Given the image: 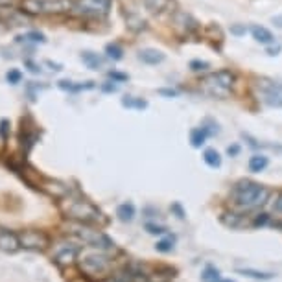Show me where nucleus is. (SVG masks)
Wrapping results in <instances>:
<instances>
[{
	"label": "nucleus",
	"instance_id": "4",
	"mask_svg": "<svg viewBox=\"0 0 282 282\" xmlns=\"http://www.w3.org/2000/svg\"><path fill=\"white\" fill-rule=\"evenodd\" d=\"M65 214L78 223H98L101 219L98 207H94L87 199H70L65 207Z\"/></svg>",
	"mask_w": 282,
	"mask_h": 282
},
{
	"label": "nucleus",
	"instance_id": "35",
	"mask_svg": "<svg viewBox=\"0 0 282 282\" xmlns=\"http://www.w3.org/2000/svg\"><path fill=\"white\" fill-rule=\"evenodd\" d=\"M159 94L168 96V98H174V96H177V91H175V89H160Z\"/></svg>",
	"mask_w": 282,
	"mask_h": 282
},
{
	"label": "nucleus",
	"instance_id": "16",
	"mask_svg": "<svg viewBox=\"0 0 282 282\" xmlns=\"http://www.w3.org/2000/svg\"><path fill=\"white\" fill-rule=\"evenodd\" d=\"M207 137H209V133H207L205 127H195V129H192V133H190V142H192L194 148H201V146L205 144Z\"/></svg>",
	"mask_w": 282,
	"mask_h": 282
},
{
	"label": "nucleus",
	"instance_id": "6",
	"mask_svg": "<svg viewBox=\"0 0 282 282\" xmlns=\"http://www.w3.org/2000/svg\"><path fill=\"white\" fill-rule=\"evenodd\" d=\"M81 271H85L89 277L105 275L111 269V260L103 253H85L80 260Z\"/></svg>",
	"mask_w": 282,
	"mask_h": 282
},
{
	"label": "nucleus",
	"instance_id": "26",
	"mask_svg": "<svg viewBox=\"0 0 282 282\" xmlns=\"http://www.w3.org/2000/svg\"><path fill=\"white\" fill-rule=\"evenodd\" d=\"M7 83H11V85H17V83H21L22 80V72L21 70H17V68H13V70H9L6 76Z\"/></svg>",
	"mask_w": 282,
	"mask_h": 282
},
{
	"label": "nucleus",
	"instance_id": "40",
	"mask_svg": "<svg viewBox=\"0 0 282 282\" xmlns=\"http://www.w3.org/2000/svg\"><path fill=\"white\" fill-rule=\"evenodd\" d=\"M28 66H30V70H31V72H39V70H41L39 66H35L33 63H30V61H28Z\"/></svg>",
	"mask_w": 282,
	"mask_h": 282
},
{
	"label": "nucleus",
	"instance_id": "20",
	"mask_svg": "<svg viewBox=\"0 0 282 282\" xmlns=\"http://www.w3.org/2000/svg\"><path fill=\"white\" fill-rule=\"evenodd\" d=\"M266 166H268V157H264V155H253L249 159V170L254 172V174L262 172Z\"/></svg>",
	"mask_w": 282,
	"mask_h": 282
},
{
	"label": "nucleus",
	"instance_id": "24",
	"mask_svg": "<svg viewBox=\"0 0 282 282\" xmlns=\"http://www.w3.org/2000/svg\"><path fill=\"white\" fill-rule=\"evenodd\" d=\"M201 279L203 282H221V277H219V271L212 266H207L205 271L201 273Z\"/></svg>",
	"mask_w": 282,
	"mask_h": 282
},
{
	"label": "nucleus",
	"instance_id": "5",
	"mask_svg": "<svg viewBox=\"0 0 282 282\" xmlns=\"http://www.w3.org/2000/svg\"><path fill=\"white\" fill-rule=\"evenodd\" d=\"M258 100L269 107H282V83L268 78H260L254 85Z\"/></svg>",
	"mask_w": 282,
	"mask_h": 282
},
{
	"label": "nucleus",
	"instance_id": "27",
	"mask_svg": "<svg viewBox=\"0 0 282 282\" xmlns=\"http://www.w3.org/2000/svg\"><path fill=\"white\" fill-rule=\"evenodd\" d=\"M21 39H30V41H33V43H46V37L41 33V31H28L24 37Z\"/></svg>",
	"mask_w": 282,
	"mask_h": 282
},
{
	"label": "nucleus",
	"instance_id": "23",
	"mask_svg": "<svg viewBox=\"0 0 282 282\" xmlns=\"http://www.w3.org/2000/svg\"><path fill=\"white\" fill-rule=\"evenodd\" d=\"M238 273L256 279V281H271L273 279V273H262V271H254V269H238Z\"/></svg>",
	"mask_w": 282,
	"mask_h": 282
},
{
	"label": "nucleus",
	"instance_id": "3",
	"mask_svg": "<svg viewBox=\"0 0 282 282\" xmlns=\"http://www.w3.org/2000/svg\"><path fill=\"white\" fill-rule=\"evenodd\" d=\"M21 7L28 15H61L74 7L72 0H21Z\"/></svg>",
	"mask_w": 282,
	"mask_h": 282
},
{
	"label": "nucleus",
	"instance_id": "15",
	"mask_svg": "<svg viewBox=\"0 0 282 282\" xmlns=\"http://www.w3.org/2000/svg\"><path fill=\"white\" fill-rule=\"evenodd\" d=\"M81 61L87 65V68H91V70H98L101 65H103V59L98 56V54H94V52H83L81 54Z\"/></svg>",
	"mask_w": 282,
	"mask_h": 282
},
{
	"label": "nucleus",
	"instance_id": "21",
	"mask_svg": "<svg viewBox=\"0 0 282 282\" xmlns=\"http://www.w3.org/2000/svg\"><path fill=\"white\" fill-rule=\"evenodd\" d=\"M59 89H63V91H72V93H78V91H87V89H94V83H93V81H87V83L74 85L72 81H59Z\"/></svg>",
	"mask_w": 282,
	"mask_h": 282
},
{
	"label": "nucleus",
	"instance_id": "39",
	"mask_svg": "<svg viewBox=\"0 0 282 282\" xmlns=\"http://www.w3.org/2000/svg\"><path fill=\"white\" fill-rule=\"evenodd\" d=\"M172 209L175 210V212H177V214H179V218H185V212H183L181 210V207H179V205H177V203H175L174 207H172Z\"/></svg>",
	"mask_w": 282,
	"mask_h": 282
},
{
	"label": "nucleus",
	"instance_id": "37",
	"mask_svg": "<svg viewBox=\"0 0 282 282\" xmlns=\"http://www.w3.org/2000/svg\"><path fill=\"white\" fill-rule=\"evenodd\" d=\"M273 209H275L277 212H282V194L275 199V207H273Z\"/></svg>",
	"mask_w": 282,
	"mask_h": 282
},
{
	"label": "nucleus",
	"instance_id": "28",
	"mask_svg": "<svg viewBox=\"0 0 282 282\" xmlns=\"http://www.w3.org/2000/svg\"><path fill=\"white\" fill-rule=\"evenodd\" d=\"M155 249L160 251V253H168V251H172V240H162V242H159V244L155 246Z\"/></svg>",
	"mask_w": 282,
	"mask_h": 282
},
{
	"label": "nucleus",
	"instance_id": "19",
	"mask_svg": "<svg viewBox=\"0 0 282 282\" xmlns=\"http://www.w3.org/2000/svg\"><path fill=\"white\" fill-rule=\"evenodd\" d=\"M203 159H205V162H207L210 168H219V166H221V157H219V153H218L216 150H212V148L205 150V153H203Z\"/></svg>",
	"mask_w": 282,
	"mask_h": 282
},
{
	"label": "nucleus",
	"instance_id": "29",
	"mask_svg": "<svg viewBox=\"0 0 282 282\" xmlns=\"http://www.w3.org/2000/svg\"><path fill=\"white\" fill-rule=\"evenodd\" d=\"M146 231L150 232V234H164V232H166V229H164V227H160V225L148 223V225H146Z\"/></svg>",
	"mask_w": 282,
	"mask_h": 282
},
{
	"label": "nucleus",
	"instance_id": "17",
	"mask_svg": "<svg viewBox=\"0 0 282 282\" xmlns=\"http://www.w3.org/2000/svg\"><path fill=\"white\" fill-rule=\"evenodd\" d=\"M116 216L120 218L122 221H131L135 218V207L133 203H122L118 209H116Z\"/></svg>",
	"mask_w": 282,
	"mask_h": 282
},
{
	"label": "nucleus",
	"instance_id": "38",
	"mask_svg": "<svg viewBox=\"0 0 282 282\" xmlns=\"http://www.w3.org/2000/svg\"><path fill=\"white\" fill-rule=\"evenodd\" d=\"M271 22H273L275 26H279V28H282V15H277V17H273V19H271Z\"/></svg>",
	"mask_w": 282,
	"mask_h": 282
},
{
	"label": "nucleus",
	"instance_id": "34",
	"mask_svg": "<svg viewBox=\"0 0 282 282\" xmlns=\"http://www.w3.org/2000/svg\"><path fill=\"white\" fill-rule=\"evenodd\" d=\"M231 33H234V35H244V33H246V26L234 24V26L231 28Z\"/></svg>",
	"mask_w": 282,
	"mask_h": 282
},
{
	"label": "nucleus",
	"instance_id": "7",
	"mask_svg": "<svg viewBox=\"0 0 282 282\" xmlns=\"http://www.w3.org/2000/svg\"><path fill=\"white\" fill-rule=\"evenodd\" d=\"M72 232L80 240H83L87 246L96 247V249H101V251H107V249H113V247H115L113 240L109 238V236H105L103 232L89 229V227H83L81 223L76 225V227H72Z\"/></svg>",
	"mask_w": 282,
	"mask_h": 282
},
{
	"label": "nucleus",
	"instance_id": "31",
	"mask_svg": "<svg viewBox=\"0 0 282 282\" xmlns=\"http://www.w3.org/2000/svg\"><path fill=\"white\" fill-rule=\"evenodd\" d=\"M190 68L192 70H205V68H209V63H205V61H192Z\"/></svg>",
	"mask_w": 282,
	"mask_h": 282
},
{
	"label": "nucleus",
	"instance_id": "41",
	"mask_svg": "<svg viewBox=\"0 0 282 282\" xmlns=\"http://www.w3.org/2000/svg\"><path fill=\"white\" fill-rule=\"evenodd\" d=\"M221 282H234V281H221Z\"/></svg>",
	"mask_w": 282,
	"mask_h": 282
},
{
	"label": "nucleus",
	"instance_id": "12",
	"mask_svg": "<svg viewBox=\"0 0 282 282\" xmlns=\"http://www.w3.org/2000/svg\"><path fill=\"white\" fill-rule=\"evenodd\" d=\"M144 6L150 13L160 15L164 11H172L175 6V0H144Z\"/></svg>",
	"mask_w": 282,
	"mask_h": 282
},
{
	"label": "nucleus",
	"instance_id": "32",
	"mask_svg": "<svg viewBox=\"0 0 282 282\" xmlns=\"http://www.w3.org/2000/svg\"><path fill=\"white\" fill-rule=\"evenodd\" d=\"M109 78H113V80H116V81H125V80H127V74L115 72V70H111V72H109Z\"/></svg>",
	"mask_w": 282,
	"mask_h": 282
},
{
	"label": "nucleus",
	"instance_id": "36",
	"mask_svg": "<svg viewBox=\"0 0 282 282\" xmlns=\"http://www.w3.org/2000/svg\"><path fill=\"white\" fill-rule=\"evenodd\" d=\"M227 153H229L231 157H234V155H238V153H240V146H238V144L229 146V148H227Z\"/></svg>",
	"mask_w": 282,
	"mask_h": 282
},
{
	"label": "nucleus",
	"instance_id": "2",
	"mask_svg": "<svg viewBox=\"0 0 282 282\" xmlns=\"http://www.w3.org/2000/svg\"><path fill=\"white\" fill-rule=\"evenodd\" d=\"M234 80L236 78H234V74L231 70L221 68V70L203 76L201 81H199V91L210 96V98H227L232 91Z\"/></svg>",
	"mask_w": 282,
	"mask_h": 282
},
{
	"label": "nucleus",
	"instance_id": "9",
	"mask_svg": "<svg viewBox=\"0 0 282 282\" xmlns=\"http://www.w3.org/2000/svg\"><path fill=\"white\" fill-rule=\"evenodd\" d=\"M174 28L181 33V35H190L197 30V22L194 21V17L183 11H177L174 15Z\"/></svg>",
	"mask_w": 282,
	"mask_h": 282
},
{
	"label": "nucleus",
	"instance_id": "25",
	"mask_svg": "<svg viewBox=\"0 0 282 282\" xmlns=\"http://www.w3.org/2000/svg\"><path fill=\"white\" fill-rule=\"evenodd\" d=\"M122 105L124 107H135V109H144L148 103L144 100H135L133 96H127V98H124L122 100Z\"/></svg>",
	"mask_w": 282,
	"mask_h": 282
},
{
	"label": "nucleus",
	"instance_id": "22",
	"mask_svg": "<svg viewBox=\"0 0 282 282\" xmlns=\"http://www.w3.org/2000/svg\"><path fill=\"white\" fill-rule=\"evenodd\" d=\"M105 54H107V58H111L113 61H120V59L124 58L122 46L116 43H109L107 46H105Z\"/></svg>",
	"mask_w": 282,
	"mask_h": 282
},
{
	"label": "nucleus",
	"instance_id": "11",
	"mask_svg": "<svg viewBox=\"0 0 282 282\" xmlns=\"http://www.w3.org/2000/svg\"><path fill=\"white\" fill-rule=\"evenodd\" d=\"M21 247L19 236L11 231H0V251L4 253H17Z\"/></svg>",
	"mask_w": 282,
	"mask_h": 282
},
{
	"label": "nucleus",
	"instance_id": "13",
	"mask_svg": "<svg viewBox=\"0 0 282 282\" xmlns=\"http://www.w3.org/2000/svg\"><path fill=\"white\" fill-rule=\"evenodd\" d=\"M138 59L146 63V65H157V63H162L164 61V54L155 48H146V50L138 52Z\"/></svg>",
	"mask_w": 282,
	"mask_h": 282
},
{
	"label": "nucleus",
	"instance_id": "14",
	"mask_svg": "<svg viewBox=\"0 0 282 282\" xmlns=\"http://www.w3.org/2000/svg\"><path fill=\"white\" fill-rule=\"evenodd\" d=\"M251 33H253V37L258 41V43L262 44H271L275 43V37H273V33L269 31L268 28H264V26H251Z\"/></svg>",
	"mask_w": 282,
	"mask_h": 282
},
{
	"label": "nucleus",
	"instance_id": "1",
	"mask_svg": "<svg viewBox=\"0 0 282 282\" xmlns=\"http://www.w3.org/2000/svg\"><path fill=\"white\" fill-rule=\"evenodd\" d=\"M232 203L242 210H253L268 201L269 190L258 183L240 181L232 188Z\"/></svg>",
	"mask_w": 282,
	"mask_h": 282
},
{
	"label": "nucleus",
	"instance_id": "10",
	"mask_svg": "<svg viewBox=\"0 0 282 282\" xmlns=\"http://www.w3.org/2000/svg\"><path fill=\"white\" fill-rule=\"evenodd\" d=\"M41 188H43L46 194H50L52 197H56V199H61V197L70 194V188L66 187L65 183L56 181V179H43Z\"/></svg>",
	"mask_w": 282,
	"mask_h": 282
},
{
	"label": "nucleus",
	"instance_id": "33",
	"mask_svg": "<svg viewBox=\"0 0 282 282\" xmlns=\"http://www.w3.org/2000/svg\"><path fill=\"white\" fill-rule=\"evenodd\" d=\"M101 91H103V93H116V91H118V85H115V81H113V83H105V85H101Z\"/></svg>",
	"mask_w": 282,
	"mask_h": 282
},
{
	"label": "nucleus",
	"instance_id": "18",
	"mask_svg": "<svg viewBox=\"0 0 282 282\" xmlns=\"http://www.w3.org/2000/svg\"><path fill=\"white\" fill-rule=\"evenodd\" d=\"M76 253H78V249L68 244V247H61V249H59L58 254H56V258H58L61 264H66V262H72Z\"/></svg>",
	"mask_w": 282,
	"mask_h": 282
},
{
	"label": "nucleus",
	"instance_id": "8",
	"mask_svg": "<svg viewBox=\"0 0 282 282\" xmlns=\"http://www.w3.org/2000/svg\"><path fill=\"white\" fill-rule=\"evenodd\" d=\"M19 240L26 249H44L48 246V236L41 231H24Z\"/></svg>",
	"mask_w": 282,
	"mask_h": 282
},
{
	"label": "nucleus",
	"instance_id": "30",
	"mask_svg": "<svg viewBox=\"0 0 282 282\" xmlns=\"http://www.w3.org/2000/svg\"><path fill=\"white\" fill-rule=\"evenodd\" d=\"M9 135V120H0V137L6 140Z\"/></svg>",
	"mask_w": 282,
	"mask_h": 282
}]
</instances>
